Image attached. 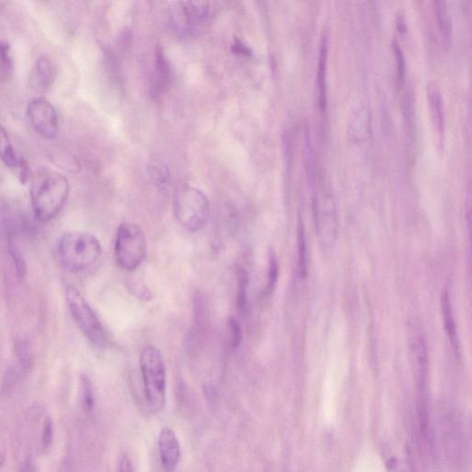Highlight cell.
Returning a JSON list of instances; mask_svg holds the SVG:
<instances>
[{
  "mask_svg": "<svg viewBox=\"0 0 472 472\" xmlns=\"http://www.w3.org/2000/svg\"><path fill=\"white\" fill-rule=\"evenodd\" d=\"M70 190L67 177L58 172H43L34 178L31 203L37 220L48 223L54 219L67 202Z\"/></svg>",
  "mask_w": 472,
  "mask_h": 472,
  "instance_id": "1",
  "label": "cell"
},
{
  "mask_svg": "<svg viewBox=\"0 0 472 472\" xmlns=\"http://www.w3.org/2000/svg\"><path fill=\"white\" fill-rule=\"evenodd\" d=\"M101 255V243L89 233H65L58 241L59 262L68 273H78L88 270L99 261Z\"/></svg>",
  "mask_w": 472,
  "mask_h": 472,
  "instance_id": "2",
  "label": "cell"
},
{
  "mask_svg": "<svg viewBox=\"0 0 472 472\" xmlns=\"http://www.w3.org/2000/svg\"><path fill=\"white\" fill-rule=\"evenodd\" d=\"M140 370L147 402L152 411H160L167 399V369L160 350L148 345L140 355Z\"/></svg>",
  "mask_w": 472,
  "mask_h": 472,
  "instance_id": "3",
  "label": "cell"
},
{
  "mask_svg": "<svg viewBox=\"0 0 472 472\" xmlns=\"http://www.w3.org/2000/svg\"><path fill=\"white\" fill-rule=\"evenodd\" d=\"M174 212L178 223L192 233H198L207 225L209 202L207 196L190 184L177 189L174 199Z\"/></svg>",
  "mask_w": 472,
  "mask_h": 472,
  "instance_id": "4",
  "label": "cell"
},
{
  "mask_svg": "<svg viewBox=\"0 0 472 472\" xmlns=\"http://www.w3.org/2000/svg\"><path fill=\"white\" fill-rule=\"evenodd\" d=\"M146 252L145 234L142 228L135 224H121L115 236V256L122 270H137L145 261Z\"/></svg>",
  "mask_w": 472,
  "mask_h": 472,
  "instance_id": "5",
  "label": "cell"
},
{
  "mask_svg": "<svg viewBox=\"0 0 472 472\" xmlns=\"http://www.w3.org/2000/svg\"><path fill=\"white\" fill-rule=\"evenodd\" d=\"M313 214L320 246L326 249L333 248L337 236V216L335 199L330 187L323 186L315 194Z\"/></svg>",
  "mask_w": 472,
  "mask_h": 472,
  "instance_id": "6",
  "label": "cell"
},
{
  "mask_svg": "<svg viewBox=\"0 0 472 472\" xmlns=\"http://www.w3.org/2000/svg\"><path fill=\"white\" fill-rule=\"evenodd\" d=\"M65 301L73 320L90 343L97 347L105 345V333L101 322L83 295L73 286L65 289Z\"/></svg>",
  "mask_w": 472,
  "mask_h": 472,
  "instance_id": "7",
  "label": "cell"
},
{
  "mask_svg": "<svg viewBox=\"0 0 472 472\" xmlns=\"http://www.w3.org/2000/svg\"><path fill=\"white\" fill-rule=\"evenodd\" d=\"M26 115L36 133L46 140H54L58 133V115L48 99L37 97L27 106Z\"/></svg>",
  "mask_w": 472,
  "mask_h": 472,
  "instance_id": "8",
  "label": "cell"
},
{
  "mask_svg": "<svg viewBox=\"0 0 472 472\" xmlns=\"http://www.w3.org/2000/svg\"><path fill=\"white\" fill-rule=\"evenodd\" d=\"M159 454L162 467L167 472L177 471L181 458V449L176 433L171 428L161 430L158 439Z\"/></svg>",
  "mask_w": 472,
  "mask_h": 472,
  "instance_id": "9",
  "label": "cell"
},
{
  "mask_svg": "<svg viewBox=\"0 0 472 472\" xmlns=\"http://www.w3.org/2000/svg\"><path fill=\"white\" fill-rule=\"evenodd\" d=\"M55 80V68L52 62L46 56H41L34 65L32 81L33 88L46 92L51 88Z\"/></svg>",
  "mask_w": 472,
  "mask_h": 472,
  "instance_id": "10",
  "label": "cell"
},
{
  "mask_svg": "<svg viewBox=\"0 0 472 472\" xmlns=\"http://www.w3.org/2000/svg\"><path fill=\"white\" fill-rule=\"evenodd\" d=\"M328 56V38L322 37L320 43V61H318V86L320 90V105L322 112L327 110V71Z\"/></svg>",
  "mask_w": 472,
  "mask_h": 472,
  "instance_id": "11",
  "label": "cell"
},
{
  "mask_svg": "<svg viewBox=\"0 0 472 472\" xmlns=\"http://www.w3.org/2000/svg\"><path fill=\"white\" fill-rule=\"evenodd\" d=\"M427 97L434 126L439 134H443L445 130V109L442 95L436 86H430L427 90Z\"/></svg>",
  "mask_w": 472,
  "mask_h": 472,
  "instance_id": "12",
  "label": "cell"
},
{
  "mask_svg": "<svg viewBox=\"0 0 472 472\" xmlns=\"http://www.w3.org/2000/svg\"><path fill=\"white\" fill-rule=\"evenodd\" d=\"M20 159L15 151L7 130L2 125H0V160L4 162L7 167L16 169Z\"/></svg>",
  "mask_w": 472,
  "mask_h": 472,
  "instance_id": "13",
  "label": "cell"
},
{
  "mask_svg": "<svg viewBox=\"0 0 472 472\" xmlns=\"http://www.w3.org/2000/svg\"><path fill=\"white\" fill-rule=\"evenodd\" d=\"M441 305H442L444 323H445L446 333H448L450 342H452V345L454 346L455 350H458V336H456L454 315H453L451 303L449 301L448 293H445L442 295Z\"/></svg>",
  "mask_w": 472,
  "mask_h": 472,
  "instance_id": "14",
  "label": "cell"
},
{
  "mask_svg": "<svg viewBox=\"0 0 472 472\" xmlns=\"http://www.w3.org/2000/svg\"><path fill=\"white\" fill-rule=\"evenodd\" d=\"M14 70L11 46L7 42H0V80L11 79Z\"/></svg>",
  "mask_w": 472,
  "mask_h": 472,
  "instance_id": "15",
  "label": "cell"
},
{
  "mask_svg": "<svg viewBox=\"0 0 472 472\" xmlns=\"http://www.w3.org/2000/svg\"><path fill=\"white\" fill-rule=\"evenodd\" d=\"M434 4L441 34H442L445 43H449L450 38H451L452 24L448 8H446V3L442 1V0H437V1L434 2Z\"/></svg>",
  "mask_w": 472,
  "mask_h": 472,
  "instance_id": "16",
  "label": "cell"
},
{
  "mask_svg": "<svg viewBox=\"0 0 472 472\" xmlns=\"http://www.w3.org/2000/svg\"><path fill=\"white\" fill-rule=\"evenodd\" d=\"M237 280H238V288L236 295V308L240 315H246L248 312V276L243 268H239L237 271Z\"/></svg>",
  "mask_w": 472,
  "mask_h": 472,
  "instance_id": "17",
  "label": "cell"
},
{
  "mask_svg": "<svg viewBox=\"0 0 472 472\" xmlns=\"http://www.w3.org/2000/svg\"><path fill=\"white\" fill-rule=\"evenodd\" d=\"M148 171L153 182L159 187L168 186L169 181H170V173H169L167 165L160 159H153L149 164Z\"/></svg>",
  "mask_w": 472,
  "mask_h": 472,
  "instance_id": "18",
  "label": "cell"
},
{
  "mask_svg": "<svg viewBox=\"0 0 472 472\" xmlns=\"http://www.w3.org/2000/svg\"><path fill=\"white\" fill-rule=\"evenodd\" d=\"M298 271L300 278L305 279L308 274V248L305 227L302 221H300L298 227Z\"/></svg>",
  "mask_w": 472,
  "mask_h": 472,
  "instance_id": "19",
  "label": "cell"
},
{
  "mask_svg": "<svg viewBox=\"0 0 472 472\" xmlns=\"http://www.w3.org/2000/svg\"><path fill=\"white\" fill-rule=\"evenodd\" d=\"M80 386L84 409H86V411L92 412L95 406V390H93L92 380L87 374L81 376Z\"/></svg>",
  "mask_w": 472,
  "mask_h": 472,
  "instance_id": "20",
  "label": "cell"
},
{
  "mask_svg": "<svg viewBox=\"0 0 472 472\" xmlns=\"http://www.w3.org/2000/svg\"><path fill=\"white\" fill-rule=\"evenodd\" d=\"M9 250L11 253L12 261H14L15 268H16L18 277L23 279L26 275V263H25L21 250L18 248L16 243L12 239L9 241Z\"/></svg>",
  "mask_w": 472,
  "mask_h": 472,
  "instance_id": "21",
  "label": "cell"
},
{
  "mask_svg": "<svg viewBox=\"0 0 472 472\" xmlns=\"http://www.w3.org/2000/svg\"><path fill=\"white\" fill-rule=\"evenodd\" d=\"M227 327L230 345L233 350H236L241 345V342H242V330H241L238 322L234 320V318H230L228 320Z\"/></svg>",
  "mask_w": 472,
  "mask_h": 472,
  "instance_id": "22",
  "label": "cell"
},
{
  "mask_svg": "<svg viewBox=\"0 0 472 472\" xmlns=\"http://www.w3.org/2000/svg\"><path fill=\"white\" fill-rule=\"evenodd\" d=\"M53 440H54V423H53V419L48 416L43 421L42 436H41L43 449L48 450L51 448Z\"/></svg>",
  "mask_w": 472,
  "mask_h": 472,
  "instance_id": "23",
  "label": "cell"
},
{
  "mask_svg": "<svg viewBox=\"0 0 472 472\" xmlns=\"http://www.w3.org/2000/svg\"><path fill=\"white\" fill-rule=\"evenodd\" d=\"M394 54H395L397 62V73H398V80L399 83H403L405 74V58L399 43L397 41L393 42Z\"/></svg>",
  "mask_w": 472,
  "mask_h": 472,
  "instance_id": "24",
  "label": "cell"
},
{
  "mask_svg": "<svg viewBox=\"0 0 472 472\" xmlns=\"http://www.w3.org/2000/svg\"><path fill=\"white\" fill-rule=\"evenodd\" d=\"M278 274H279V267H278V261L276 258L273 255L270 259V268H268V280L267 284V289L266 293L270 295L273 293L275 284L278 279Z\"/></svg>",
  "mask_w": 472,
  "mask_h": 472,
  "instance_id": "25",
  "label": "cell"
},
{
  "mask_svg": "<svg viewBox=\"0 0 472 472\" xmlns=\"http://www.w3.org/2000/svg\"><path fill=\"white\" fill-rule=\"evenodd\" d=\"M130 290L131 293H134V295L142 300V301H150L152 300V295L151 290L148 289V287H146L142 283H139V281H133V283H130Z\"/></svg>",
  "mask_w": 472,
  "mask_h": 472,
  "instance_id": "26",
  "label": "cell"
},
{
  "mask_svg": "<svg viewBox=\"0 0 472 472\" xmlns=\"http://www.w3.org/2000/svg\"><path fill=\"white\" fill-rule=\"evenodd\" d=\"M19 172V177H20L21 183H26L29 180L30 177V167L27 162L23 158L20 159L18 167L16 168Z\"/></svg>",
  "mask_w": 472,
  "mask_h": 472,
  "instance_id": "27",
  "label": "cell"
},
{
  "mask_svg": "<svg viewBox=\"0 0 472 472\" xmlns=\"http://www.w3.org/2000/svg\"><path fill=\"white\" fill-rule=\"evenodd\" d=\"M118 472H134L132 462H131V459L127 456H124L121 458Z\"/></svg>",
  "mask_w": 472,
  "mask_h": 472,
  "instance_id": "28",
  "label": "cell"
},
{
  "mask_svg": "<svg viewBox=\"0 0 472 472\" xmlns=\"http://www.w3.org/2000/svg\"><path fill=\"white\" fill-rule=\"evenodd\" d=\"M397 27L400 33H405L407 31V24H406L405 19L402 14H398L397 17Z\"/></svg>",
  "mask_w": 472,
  "mask_h": 472,
  "instance_id": "29",
  "label": "cell"
},
{
  "mask_svg": "<svg viewBox=\"0 0 472 472\" xmlns=\"http://www.w3.org/2000/svg\"><path fill=\"white\" fill-rule=\"evenodd\" d=\"M234 51L240 53V54H243L246 56H248L250 54V50L248 48H246L245 45H243V43H241L240 42L236 43L234 45Z\"/></svg>",
  "mask_w": 472,
  "mask_h": 472,
  "instance_id": "30",
  "label": "cell"
},
{
  "mask_svg": "<svg viewBox=\"0 0 472 472\" xmlns=\"http://www.w3.org/2000/svg\"><path fill=\"white\" fill-rule=\"evenodd\" d=\"M4 462H5L4 456H3L1 453H0V468L3 467V465H4Z\"/></svg>",
  "mask_w": 472,
  "mask_h": 472,
  "instance_id": "31",
  "label": "cell"
}]
</instances>
